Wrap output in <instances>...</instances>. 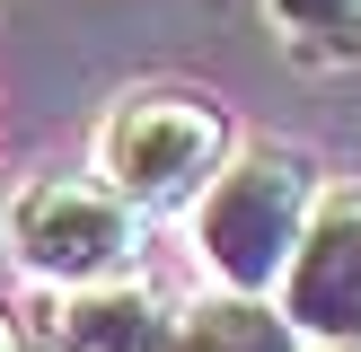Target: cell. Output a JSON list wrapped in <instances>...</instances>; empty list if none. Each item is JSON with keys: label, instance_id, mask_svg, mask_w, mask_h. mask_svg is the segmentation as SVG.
Masks as SVG:
<instances>
[{"label": "cell", "instance_id": "cell-1", "mask_svg": "<svg viewBox=\"0 0 361 352\" xmlns=\"http://www.w3.org/2000/svg\"><path fill=\"white\" fill-rule=\"evenodd\" d=\"M317 203H326V176L309 150H282V141H247L229 150V168L194 194V256L221 291H256L274 299L291 273L300 238H309Z\"/></svg>", "mask_w": 361, "mask_h": 352}, {"label": "cell", "instance_id": "cell-2", "mask_svg": "<svg viewBox=\"0 0 361 352\" xmlns=\"http://www.w3.org/2000/svg\"><path fill=\"white\" fill-rule=\"evenodd\" d=\"M229 150L238 141H229V115L212 97H194V88H123L97 123V158L88 168L141 220H159V211H194V194L229 168Z\"/></svg>", "mask_w": 361, "mask_h": 352}, {"label": "cell", "instance_id": "cell-3", "mask_svg": "<svg viewBox=\"0 0 361 352\" xmlns=\"http://www.w3.org/2000/svg\"><path fill=\"white\" fill-rule=\"evenodd\" d=\"M133 220H141V211L123 203L97 168H88V176L80 168H53V176H27V185L9 194L0 238H9V256L27 264L35 282L88 291V282L133 273Z\"/></svg>", "mask_w": 361, "mask_h": 352}, {"label": "cell", "instance_id": "cell-4", "mask_svg": "<svg viewBox=\"0 0 361 352\" xmlns=\"http://www.w3.org/2000/svg\"><path fill=\"white\" fill-rule=\"evenodd\" d=\"M274 299L309 344L361 352V194H326L317 203V220H309V238H300Z\"/></svg>", "mask_w": 361, "mask_h": 352}, {"label": "cell", "instance_id": "cell-5", "mask_svg": "<svg viewBox=\"0 0 361 352\" xmlns=\"http://www.w3.org/2000/svg\"><path fill=\"white\" fill-rule=\"evenodd\" d=\"M168 299L150 282H88V291H62L53 308V352H159L168 344Z\"/></svg>", "mask_w": 361, "mask_h": 352}, {"label": "cell", "instance_id": "cell-6", "mask_svg": "<svg viewBox=\"0 0 361 352\" xmlns=\"http://www.w3.org/2000/svg\"><path fill=\"white\" fill-rule=\"evenodd\" d=\"M159 352H309V334L282 317V299L212 291V299H194V308L168 317V344Z\"/></svg>", "mask_w": 361, "mask_h": 352}, {"label": "cell", "instance_id": "cell-7", "mask_svg": "<svg viewBox=\"0 0 361 352\" xmlns=\"http://www.w3.org/2000/svg\"><path fill=\"white\" fill-rule=\"evenodd\" d=\"M264 27L282 35V53L335 70L361 62V0H264Z\"/></svg>", "mask_w": 361, "mask_h": 352}, {"label": "cell", "instance_id": "cell-8", "mask_svg": "<svg viewBox=\"0 0 361 352\" xmlns=\"http://www.w3.org/2000/svg\"><path fill=\"white\" fill-rule=\"evenodd\" d=\"M0 352H27V334H18V326H9V317H0Z\"/></svg>", "mask_w": 361, "mask_h": 352}, {"label": "cell", "instance_id": "cell-9", "mask_svg": "<svg viewBox=\"0 0 361 352\" xmlns=\"http://www.w3.org/2000/svg\"><path fill=\"white\" fill-rule=\"evenodd\" d=\"M309 352H344V344H309Z\"/></svg>", "mask_w": 361, "mask_h": 352}]
</instances>
